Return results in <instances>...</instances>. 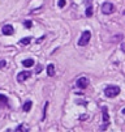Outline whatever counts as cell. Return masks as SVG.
Segmentation results:
<instances>
[{
    "mask_svg": "<svg viewBox=\"0 0 125 132\" xmlns=\"http://www.w3.org/2000/svg\"><path fill=\"white\" fill-rule=\"evenodd\" d=\"M102 112H103V123H110V115H108V110L105 106L102 107Z\"/></svg>",
    "mask_w": 125,
    "mask_h": 132,
    "instance_id": "ba28073f",
    "label": "cell"
},
{
    "mask_svg": "<svg viewBox=\"0 0 125 132\" xmlns=\"http://www.w3.org/2000/svg\"><path fill=\"white\" fill-rule=\"evenodd\" d=\"M31 105H33V103H31V101H26V102H25V105L22 106V110H24L25 112L30 111V109H31Z\"/></svg>",
    "mask_w": 125,
    "mask_h": 132,
    "instance_id": "7c38bea8",
    "label": "cell"
},
{
    "mask_svg": "<svg viewBox=\"0 0 125 132\" xmlns=\"http://www.w3.org/2000/svg\"><path fill=\"white\" fill-rule=\"evenodd\" d=\"M76 103H77V105H83V106H86V105H87V101H82V100H77V101H76Z\"/></svg>",
    "mask_w": 125,
    "mask_h": 132,
    "instance_id": "ac0fdd59",
    "label": "cell"
},
{
    "mask_svg": "<svg viewBox=\"0 0 125 132\" xmlns=\"http://www.w3.org/2000/svg\"><path fill=\"white\" fill-rule=\"evenodd\" d=\"M119 93H120V88L117 85H108L104 89V94L108 98H113V97L119 96Z\"/></svg>",
    "mask_w": 125,
    "mask_h": 132,
    "instance_id": "6da1fadb",
    "label": "cell"
},
{
    "mask_svg": "<svg viewBox=\"0 0 125 132\" xmlns=\"http://www.w3.org/2000/svg\"><path fill=\"white\" fill-rule=\"evenodd\" d=\"M5 65H7V62L5 60H0V69L5 68Z\"/></svg>",
    "mask_w": 125,
    "mask_h": 132,
    "instance_id": "d6986e66",
    "label": "cell"
},
{
    "mask_svg": "<svg viewBox=\"0 0 125 132\" xmlns=\"http://www.w3.org/2000/svg\"><path fill=\"white\" fill-rule=\"evenodd\" d=\"M2 33L4 34V35H12L13 33H14V29H13V26L12 25H4L3 28H2Z\"/></svg>",
    "mask_w": 125,
    "mask_h": 132,
    "instance_id": "8992f818",
    "label": "cell"
},
{
    "mask_svg": "<svg viewBox=\"0 0 125 132\" xmlns=\"http://www.w3.org/2000/svg\"><path fill=\"white\" fill-rule=\"evenodd\" d=\"M85 14H86V17L93 16V3H91V0H87V8H86Z\"/></svg>",
    "mask_w": 125,
    "mask_h": 132,
    "instance_id": "52a82bcc",
    "label": "cell"
},
{
    "mask_svg": "<svg viewBox=\"0 0 125 132\" xmlns=\"http://www.w3.org/2000/svg\"><path fill=\"white\" fill-rule=\"evenodd\" d=\"M42 71V65H38V68H37V73H39Z\"/></svg>",
    "mask_w": 125,
    "mask_h": 132,
    "instance_id": "44dd1931",
    "label": "cell"
},
{
    "mask_svg": "<svg viewBox=\"0 0 125 132\" xmlns=\"http://www.w3.org/2000/svg\"><path fill=\"white\" fill-rule=\"evenodd\" d=\"M85 119H87V115H81V120H85Z\"/></svg>",
    "mask_w": 125,
    "mask_h": 132,
    "instance_id": "7402d4cb",
    "label": "cell"
},
{
    "mask_svg": "<svg viewBox=\"0 0 125 132\" xmlns=\"http://www.w3.org/2000/svg\"><path fill=\"white\" fill-rule=\"evenodd\" d=\"M30 42H31V37H26V38H22V39L20 41V43H21L22 46H27Z\"/></svg>",
    "mask_w": 125,
    "mask_h": 132,
    "instance_id": "4fadbf2b",
    "label": "cell"
},
{
    "mask_svg": "<svg viewBox=\"0 0 125 132\" xmlns=\"http://www.w3.org/2000/svg\"><path fill=\"white\" fill-rule=\"evenodd\" d=\"M102 12H103L104 14H111V13L115 12V5H113L112 3H110V2H105V3L102 5Z\"/></svg>",
    "mask_w": 125,
    "mask_h": 132,
    "instance_id": "3957f363",
    "label": "cell"
},
{
    "mask_svg": "<svg viewBox=\"0 0 125 132\" xmlns=\"http://www.w3.org/2000/svg\"><path fill=\"white\" fill-rule=\"evenodd\" d=\"M90 39H91V33L89 31V30L83 31L82 35H81V38L78 39V46H81V47L86 46L89 42H90Z\"/></svg>",
    "mask_w": 125,
    "mask_h": 132,
    "instance_id": "7a4b0ae2",
    "label": "cell"
},
{
    "mask_svg": "<svg viewBox=\"0 0 125 132\" xmlns=\"http://www.w3.org/2000/svg\"><path fill=\"white\" fill-rule=\"evenodd\" d=\"M47 73H48V76H53V75H55V65L53 64H48L47 65Z\"/></svg>",
    "mask_w": 125,
    "mask_h": 132,
    "instance_id": "30bf717a",
    "label": "cell"
},
{
    "mask_svg": "<svg viewBox=\"0 0 125 132\" xmlns=\"http://www.w3.org/2000/svg\"><path fill=\"white\" fill-rule=\"evenodd\" d=\"M44 38H46V35H42V37H41V38H39V39L37 41V43H41V42H42V41H43Z\"/></svg>",
    "mask_w": 125,
    "mask_h": 132,
    "instance_id": "ffe728a7",
    "label": "cell"
},
{
    "mask_svg": "<svg viewBox=\"0 0 125 132\" xmlns=\"http://www.w3.org/2000/svg\"><path fill=\"white\" fill-rule=\"evenodd\" d=\"M65 4H66V0H59V3H57L59 8H64V7H65Z\"/></svg>",
    "mask_w": 125,
    "mask_h": 132,
    "instance_id": "e0dca14e",
    "label": "cell"
},
{
    "mask_svg": "<svg viewBox=\"0 0 125 132\" xmlns=\"http://www.w3.org/2000/svg\"><path fill=\"white\" fill-rule=\"evenodd\" d=\"M47 107H48V101L44 103V109H43V118H42V120H44L46 119V114H47Z\"/></svg>",
    "mask_w": 125,
    "mask_h": 132,
    "instance_id": "9a60e30c",
    "label": "cell"
},
{
    "mask_svg": "<svg viewBox=\"0 0 125 132\" xmlns=\"http://www.w3.org/2000/svg\"><path fill=\"white\" fill-rule=\"evenodd\" d=\"M8 105V97L0 94V106H7Z\"/></svg>",
    "mask_w": 125,
    "mask_h": 132,
    "instance_id": "8fae6325",
    "label": "cell"
},
{
    "mask_svg": "<svg viewBox=\"0 0 125 132\" xmlns=\"http://www.w3.org/2000/svg\"><path fill=\"white\" fill-rule=\"evenodd\" d=\"M16 131H17V132H21V131H26V132H27V131H29V128H26L24 124H20L18 127L16 128Z\"/></svg>",
    "mask_w": 125,
    "mask_h": 132,
    "instance_id": "5bb4252c",
    "label": "cell"
},
{
    "mask_svg": "<svg viewBox=\"0 0 125 132\" xmlns=\"http://www.w3.org/2000/svg\"><path fill=\"white\" fill-rule=\"evenodd\" d=\"M22 65H24V67H26V68H30V67H33V65H34V59L29 58V59H25V60H22Z\"/></svg>",
    "mask_w": 125,
    "mask_h": 132,
    "instance_id": "9c48e42d",
    "label": "cell"
},
{
    "mask_svg": "<svg viewBox=\"0 0 125 132\" xmlns=\"http://www.w3.org/2000/svg\"><path fill=\"white\" fill-rule=\"evenodd\" d=\"M31 72L30 71H24V72H20L18 75H17V81L18 82H24V81H26L30 76H31Z\"/></svg>",
    "mask_w": 125,
    "mask_h": 132,
    "instance_id": "277c9868",
    "label": "cell"
},
{
    "mask_svg": "<svg viewBox=\"0 0 125 132\" xmlns=\"http://www.w3.org/2000/svg\"><path fill=\"white\" fill-rule=\"evenodd\" d=\"M90 84V81H89V79L87 77H80L78 80H77V88H80V89H86L87 88V85Z\"/></svg>",
    "mask_w": 125,
    "mask_h": 132,
    "instance_id": "5b68a950",
    "label": "cell"
},
{
    "mask_svg": "<svg viewBox=\"0 0 125 132\" xmlns=\"http://www.w3.org/2000/svg\"><path fill=\"white\" fill-rule=\"evenodd\" d=\"M24 26L27 28V29H30V28L33 26V22H31L30 20H26V21H24Z\"/></svg>",
    "mask_w": 125,
    "mask_h": 132,
    "instance_id": "2e32d148",
    "label": "cell"
}]
</instances>
